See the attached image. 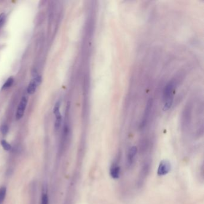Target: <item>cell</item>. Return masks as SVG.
<instances>
[{
    "label": "cell",
    "mask_w": 204,
    "mask_h": 204,
    "mask_svg": "<svg viewBox=\"0 0 204 204\" xmlns=\"http://www.w3.org/2000/svg\"><path fill=\"white\" fill-rule=\"evenodd\" d=\"M175 93V83L170 81L165 87L163 91V108L164 111L168 110L172 105Z\"/></svg>",
    "instance_id": "obj_1"
},
{
    "label": "cell",
    "mask_w": 204,
    "mask_h": 204,
    "mask_svg": "<svg viewBox=\"0 0 204 204\" xmlns=\"http://www.w3.org/2000/svg\"><path fill=\"white\" fill-rule=\"evenodd\" d=\"M41 82H42V77L35 74L34 76L33 79L31 81V82L28 85L27 88L28 93L30 95L33 94L35 92L37 86L40 85Z\"/></svg>",
    "instance_id": "obj_2"
},
{
    "label": "cell",
    "mask_w": 204,
    "mask_h": 204,
    "mask_svg": "<svg viewBox=\"0 0 204 204\" xmlns=\"http://www.w3.org/2000/svg\"><path fill=\"white\" fill-rule=\"evenodd\" d=\"M171 171V163L167 160H163L159 163L158 174L159 176H165Z\"/></svg>",
    "instance_id": "obj_3"
},
{
    "label": "cell",
    "mask_w": 204,
    "mask_h": 204,
    "mask_svg": "<svg viewBox=\"0 0 204 204\" xmlns=\"http://www.w3.org/2000/svg\"><path fill=\"white\" fill-rule=\"evenodd\" d=\"M152 99H150L147 104L145 110V112L144 114V116L142 117V119L141 120V122L140 123V128H143L145 127V126L146 125L147 123V120L148 119L149 117V115L150 114V112L152 110Z\"/></svg>",
    "instance_id": "obj_4"
},
{
    "label": "cell",
    "mask_w": 204,
    "mask_h": 204,
    "mask_svg": "<svg viewBox=\"0 0 204 204\" xmlns=\"http://www.w3.org/2000/svg\"><path fill=\"white\" fill-rule=\"evenodd\" d=\"M27 103H28L27 98L26 97L23 96L22 98V99L21 100V102H20L19 104L18 105L16 114V119L18 120L21 119L23 116V114L25 113V110L26 107Z\"/></svg>",
    "instance_id": "obj_5"
},
{
    "label": "cell",
    "mask_w": 204,
    "mask_h": 204,
    "mask_svg": "<svg viewBox=\"0 0 204 204\" xmlns=\"http://www.w3.org/2000/svg\"><path fill=\"white\" fill-rule=\"evenodd\" d=\"M53 113L55 114L56 117V121H55V128L56 129L59 128L62 122V116L60 112V102H58L53 109Z\"/></svg>",
    "instance_id": "obj_6"
},
{
    "label": "cell",
    "mask_w": 204,
    "mask_h": 204,
    "mask_svg": "<svg viewBox=\"0 0 204 204\" xmlns=\"http://www.w3.org/2000/svg\"><path fill=\"white\" fill-rule=\"evenodd\" d=\"M136 153L137 148L136 146H132L129 149L127 156V165L131 166L133 165L136 157Z\"/></svg>",
    "instance_id": "obj_7"
},
{
    "label": "cell",
    "mask_w": 204,
    "mask_h": 204,
    "mask_svg": "<svg viewBox=\"0 0 204 204\" xmlns=\"http://www.w3.org/2000/svg\"><path fill=\"white\" fill-rule=\"evenodd\" d=\"M120 173V168L117 165H113L110 169V176L114 179H119Z\"/></svg>",
    "instance_id": "obj_8"
},
{
    "label": "cell",
    "mask_w": 204,
    "mask_h": 204,
    "mask_svg": "<svg viewBox=\"0 0 204 204\" xmlns=\"http://www.w3.org/2000/svg\"><path fill=\"white\" fill-rule=\"evenodd\" d=\"M150 168V164L148 162H145L142 168V169L141 171V176H142V178H144L146 176V175L148 174V172L149 171Z\"/></svg>",
    "instance_id": "obj_9"
},
{
    "label": "cell",
    "mask_w": 204,
    "mask_h": 204,
    "mask_svg": "<svg viewBox=\"0 0 204 204\" xmlns=\"http://www.w3.org/2000/svg\"><path fill=\"white\" fill-rule=\"evenodd\" d=\"M14 82V79L12 77H9L5 82V83L2 86V89H7L12 86Z\"/></svg>",
    "instance_id": "obj_10"
},
{
    "label": "cell",
    "mask_w": 204,
    "mask_h": 204,
    "mask_svg": "<svg viewBox=\"0 0 204 204\" xmlns=\"http://www.w3.org/2000/svg\"><path fill=\"white\" fill-rule=\"evenodd\" d=\"M6 194V189L5 187H2L0 189V204L4 201V198Z\"/></svg>",
    "instance_id": "obj_11"
},
{
    "label": "cell",
    "mask_w": 204,
    "mask_h": 204,
    "mask_svg": "<svg viewBox=\"0 0 204 204\" xmlns=\"http://www.w3.org/2000/svg\"><path fill=\"white\" fill-rule=\"evenodd\" d=\"M1 145L3 147V149L5 150H10V149H11V145L5 140H2L1 141Z\"/></svg>",
    "instance_id": "obj_12"
},
{
    "label": "cell",
    "mask_w": 204,
    "mask_h": 204,
    "mask_svg": "<svg viewBox=\"0 0 204 204\" xmlns=\"http://www.w3.org/2000/svg\"><path fill=\"white\" fill-rule=\"evenodd\" d=\"M0 130H1V132L2 134L5 135L6 134L7 132H8V127L7 125H3L1 126V128H0Z\"/></svg>",
    "instance_id": "obj_13"
},
{
    "label": "cell",
    "mask_w": 204,
    "mask_h": 204,
    "mask_svg": "<svg viewBox=\"0 0 204 204\" xmlns=\"http://www.w3.org/2000/svg\"><path fill=\"white\" fill-rule=\"evenodd\" d=\"M5 19H6V16L5 13L0 14V28L4 25V23L5 22Z\"/></svg>",
    "instance_id": "obj_14"
},
{
    "label": "cell",
    "mask_w": 204,
    "mask_h": 204,
    "mask_svg": "<svg viewBox=\"0 0 204 204\" xmlns=\"http://www.w3.org/2000/svg\"><path fill=\"white\" fill-rule=\"evenodd\" d=\"M42 204H48V196L45 193H44L42 196Z\"/></svg>",
    "instance_id": "obj_15"
}]
</instances>
